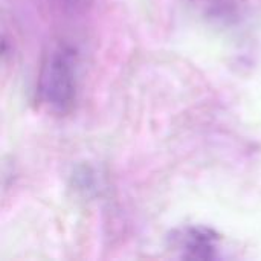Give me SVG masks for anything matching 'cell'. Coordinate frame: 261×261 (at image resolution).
Masks as SVG:
<instances>
[{
	"mask_svg": "<svg viewBox=\"0 0 261 261\" xmlns=\"http://www.w3.org/2000/svg\"><path fill=\"white\" fill-rule=\"evenodd\" d=\"M217 236L205 228H188L177 237L179 248L191 258H213Z\"/></svg>",
	"mask_w": 261,
	"mask_h": 261,
	"instance_id": "2",
	"label": "cell"
},
{
	"mask_svg": "<svg viewBox=\"0 0 261 261\" xmlns=\"http://www.w3.org/2000/svg\"><path fill=\"white\" fill-rule=\"evenodd\" d=\"M78 93V58L76 52L60 44L54 47L44 58L40 78L38 96L40 101L54 113H69L76 101Z\"/></svg>",
	"mask_w": 261,
	"mask_h": 261,
	"instance_id": "1",
	"label": "cell"
}]
</instances>
